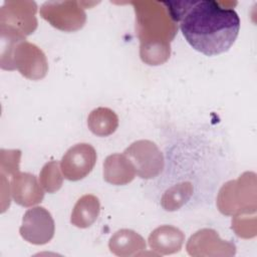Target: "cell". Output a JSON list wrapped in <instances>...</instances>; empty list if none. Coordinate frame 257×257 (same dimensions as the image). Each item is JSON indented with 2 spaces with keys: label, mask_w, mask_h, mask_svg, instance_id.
<instances>
[{
  "label": "cell",
  "mask_w": 257,
  "mask_h": 257,
  "mask_svg": "<svg viewBox=\"0 0 257 257\" xmlns=\"http://www.w3.org/2000/svg\"><path fill=\"white\" fill-rule=\"evenodd\" d=\"M172 19L180 24L187 42L197 51L214 56L234 44L240 18L228 2L214 0L164 1Z\"/></svg>",
  "instance_id": "6da1fadb"
},
{
  "label": "cell",
  "mask_w": 257,
  "mask_h": 257,
  "mask_svg": "<svg viewBox=\"0 0 257 257\" xmlns=\"http://www.w3.org/2000/svg\"><path fill=\"white\" fill-rule=\"evenodd\" d=\"M136 13V30L141 42L140 49L154 46L171 47L178 31L164 1H131Z\"/></svg>",
  "instance_id": "7a4b0ae2"
},
{
  "label": "cell",
  "mask_w": 257,
  "mask_h": 257,
  "mask_svg": "<svg viewBox=\"0 0 257 257\" xmlns=\"http://www.w3.org/2000/svg\"><path fill=\"white\" fill-rule=\"evenodd\" d=\"M1 67L6 70L17 69L31 80L43 78L48 71L44 52L35 44L25 40H2Z\"/></svg>",
  "instance_id": "3957f363"
},
{
  "label": "cell",
  "mask_w": 257,
  "mask_h": 257,
  "mask_svg": "<svg viewBox=\"0 0 257 257\" xmlns=\"http://www.w3.org/2000/svg\"><path fill=\"white\" fill-rule=\"evenodd\" d=\"M219 211L227 216L256 213V175L246 172L222 186L217 197Z\"/></svg>",
  "instance_id": "277c9868"
},
{
  "label": "cell",
  "mask_w": 257,
  "mask_h": 257,
  "mask_svg": "<svg viewBox=\"0 0 257 257\" xmlns=\"http://www.w3.org/2000/svg\"><path fill=\"white\" fill-rule=\"evenodd\" d=\"M34 1L8 0L0 8L1 40H25L37 28Z\"/></svg>",
  "instance_id": "5b68a950"
},
{
  "label": "cell",
  "mask_w": 257,
  "mask_h": 257,
  "mask_svg": "<svg viewBox=\"0 0 257 257\" xmlns=\"http://www.w3.org/2000/svg\"><path fill=\"white\" fill-rule=\"evenodd\" d=\"M74 0L47 1L40 7V16L51 26L65 32H73L81 29L86 22L84 9L86 6L94 5Z\"/></svg>",
  "instance_id": "8992f818"
},
{
  "label": "cell",
  "mask_w": 257,
  "mask_h": 257,
  "mask_svg": "<svg viewBox=\"0 0 257 257\" xmlns=\"http://www.w3.org/2000/svg\"><path fill=\"white\" fill-rule=\"evenodd\" d=\"M123 154L133 163L137 175L142 179H154L164 170L165 160L158 146L149 140L134 142Z\"/></svg>",
  "instance_id": "52a82bcc"
},
{
  "label": "cell",
  "mask_w": 257,
  "mask_h": 257,
  "mask_svg": "<svg viewBox=\"0 0 257 257\" xmlns=\"http://www.w3.org/2000/svg\"><path fill=\"white\" fill-rule=\"evenodd\" d=\"M55 225L51 214L40 206L28 209L19 228L21 237L34 245L48 243L54 236Z\"/></svg>",
  "instance_id": "ba28073f"
},
{
  "label": "cell",
  "mask_w": 257,
  "mask_h": 257,
  "mask_svg": "<svg viewBox=\"0 0 257 257\" xmlns=\"http://www.w3.org/2000/svg\"><path fill=\"white\" fill-rule=\"evenodd\" d=\"M94 148L85 143L76 144L69 148L60 162L63 177L68 181H79L85 178L96 163Z\"/></svg>",
  "instance_id": "9c48e42d"
},
{
  "label": "cell",
  "mask_w": 257,
  "mask_h": 257,
  "mask_svg": "<svg viewBox=\"0 0 257 257\" xmlns=\"http://www.w3.org/2000/svg\"><path fill=\"white\" fill-rule=\"evenodd\" d=\"M11 195L18 205L31 207L43 200L44 192L34 175L17 172L11 179Z\"/></svg>",
  "instance_id": "30bf717a"
},
{
  "label": "cell",
  "mask_w": 257,
  "mask_h": 257,
  "mask_svg": "<svg viewBox=\"0 0 257 257\" xmlns=\"http://www.w3.org/2000/svg\"><path fill=\"white\" fill-rule=\"evenodd\" d=\"M137 175L131 160L124 154H112L103 163V179L115 186L131 183Z\"/></svg>",
  "instance_id": "8fae6325"
},
{
  "label": "cell",
  "mask_w": 257,
  "mask_h": 257,
  "mask_svg": "<svg viewBox=\"0 0 257 257\" xmlns=\"http://www.w3.org/2000/svg\"><path fill=\"white\" fill-rule=\"evenodd\" d=\"M185 240L184 233L170 225H163L155 229L149 236L150 247L160 254H173L182 248Z\"/></svg>",
  "instance_id": "7c38bea8"
},
{
  "label": "cell",
  "mask_w": 257,
  "mask_h": 257,
  "mask_svg": "<svg viewBox=\"0 0 257 257\" xmlns=\"http://www.w3.org/2000/svg\"><path fill=\"white\" fill-rule=\"evenodd\" d=\"M100 211V203L96 196L86 194L75 203L70 217V222L77 228H87L97 219Z\"/></svg>",
  "instance_id": "4fadbf2b"
},
{
  "label": "cell",
  "mask_w": 257,
  "mask_h": 257,
  "mask_svg": "<svg viewBox=\"0 0 257 257\" xmlns=\"http://www.w3.org/2000/svg\"><path fill=\"white\" fill-rule=\"evenodd\" d=\"M108 246L110 251L118 256L134 255L138 250L146 249L143 237L128 229H121L115 232L111 236Z\"/></svg>",
  "instance_id": "5bb4252c"
},
{
  "label": "cell",
  "mask_w": 257,
  "mask_h": 257,
  "mask_svg": "<svg viewBox=\"0 0 257 257\" xmlns=\"http://www.w3.org/2000/svg\"><path fill=\"white\" fill-rule=\"evenodd\" d=\"M87 126L93 135L97 137H107L116 131L118 117L116 113L108 107H97L89 113Z\"/></svg>",
  "instance_id": "9a60e30c"
},
{
  "label": "cell",
  "mask_w": 257,
  "mask_h": 257,
  "mask_svg": "<svg viewBox=\"0 0 257 257\" xmlns=\"http://www.w3.org/2000/svg\"><path fill=\"white\" fill-rule=\"evenodd\" d=\"M193 189L191 182H182L171 187L164 193L161 199L162 207L169 212L179 210L190 200Z\"/></svg>",
  "instance_id": "2e32d148"
},
{
  "label": "cell",
  "mask_w": 257,
  "mask_h": 257,
  "mask_svg": "<svg viewBox=\"0 0 257 257\" xmlns=\"http://www.w3.org/2000/svg\"><path fill=\"white\" fill-rule=\"evenodd\" d=\"M60 171L57 161H50L43 166L39 175V183L44 191L54 193L61 188L63 177Z\"/></svg>",
  "instance_id": "e0dca14e"
},
{
  "label": "cell",
  "mask_w": 257,
  "mask_h": 257,
  "mask_svg": "<svg viewBox=\"0 0 257 257\" xmlns=\"http://www.w3.org/2000/svg\"><path fill=\"white\" fill-rule=\"evenodd\" d=\"M250 214L235 215L232 220V229L236 234L243 238H251L256 235V218L255 215L249 218Z\"/></svg>",
  "instance_id": "ac0fdd59"
},
{
  "label": "cell",
  "mask_w": 257,
  "mask_h": 257,
  "mask_svg": "<svg viewBox=\"0 0 257 257\" xmlns=\"http://www.w3.org/2000/svg\"><path fill=\"white\" fill-rule=\"evenodd\" d=\"M21 152L19 150H1V174L13 176L19 172Z\"/></svg>",
  "instance_id": "d6986e66"
}]
</instances>
